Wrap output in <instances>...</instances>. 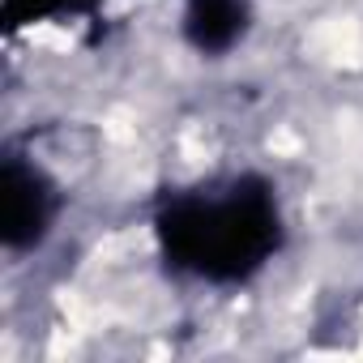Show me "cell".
I'll use <instances>...</instances> for the list:
<instances>
[{"instance_id": "cell-1", "label": "cell", "mask_w": 363, "mask_h": 363, "mask_svg": "<svg viewBox=\"0 0 363 363\" xmlns=\"http://www.w3.org/2000/svg\"><path fill=\"white\" fill-rule=\"evenodd\" d=\"M162 257L206 282H244L282 248V214L269 179L240 175L223 197L184 193L158 210Z\"/></svg>"}, {"instance_id": "cell-2", "label": "cell", "mask_w": 363, "mask_h": 363, "mask_svg": "<svg viewBox=\"0 0 363 363\" xmlns=\"http://www.w3.org/2000/svg\"><path fill=\"white\" fill-rule=\"evenodd\" d=\"M60 197L56 184L26 158H5L0 167V240L9 252H30L48 240Z\"/></svg>"}, {"instance_id": "cell-3", "label": "cell", "mask_w": 363, "mask_h": 363, "mask_svg": "<svg viewBox=\"0 0 363 363\" xmlns=\"http://www.w3.org/2000/svg\"><path fill=\"white\" fill-rule=\"evenodd\" d=\"M248 0H184V39L201 56H227L248 35Z\"/></svg>"}, {"instance_id": "cell-4", "label": "cell", "mask_w": 363, "mask_h": 363, "mask_svg": "<svg viewBox=\"0 0 363 363\" xmlns=\"http://www.w3.org/2000/svg\"><path fill=\"white\" fill-rule=\"evenodd\" d=\"M103 5V0H5L0 13H5L9 30L35 26V22H56V18H86Z\"/></svg>"}]
</instances>
